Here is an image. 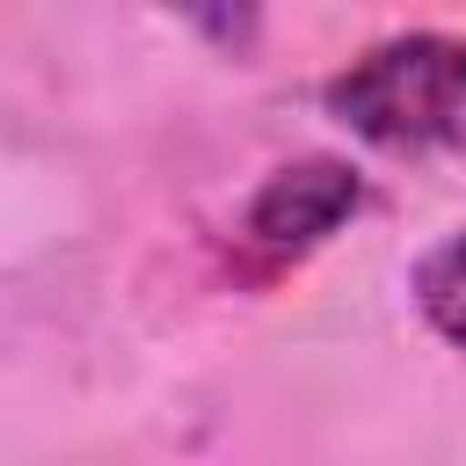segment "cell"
<instances>
[{"label":"cell","mask_w":466,"mask_h":466,"mask_svg":"<svg viewBox=\"0 0 466 466\" xmlns=\"http://www.w3.org/2000/svg\"><path fill=\"white\" fill-rule=\"evenodd\" d=\"M328 116L379 146V153H437L466 138V36L451 29H400L357 51L328 87Z\"/></svg>","instance_id":"cell-1"},{"label":"cell","mask_w":466,"mask_h":466,"mask_svg":"<svg viewBox=\"0 0 466 466\" xmlns=\"http://www.w3.org/2000/svg\"><path fill=\"white\" fill-rule=\"evenodd\" d=\"M357 211H364V182H357L350 160H335V153L284 160V167L248 197V211H240V233H233L240 269L284 277V269H299L313 248H328Z\"/></svg>","instance_id":"cell-2"},{"label":"cell","mask_w":466,"mask_h":466,"mask_svg":"<svg viewBox=\"0 0 466 466\" xmlns=\"http://www.w3.org/2000/svg\"><path fill=\"white\" fill-rule=\"evenodd\" d=\"M415 306H422V320H430L451 350H466V226L444 233V240L415 262Z\"/></svg>","instance_id":"cell-3"},{"label":"cell","mask_w":466,"mask_h":466,"mask_svg":"<svg viewBox=\"0 0 466 466\" xmlns=\"http://www.w3.org/2000/svg\"><path fill=\"white\" fill-rule=\"evenodd\" d=\"M197 29H211V36H226V44H248L255 36V15H189Z\"/></svg>","instance_id":"cell-4"}]
</instances>
